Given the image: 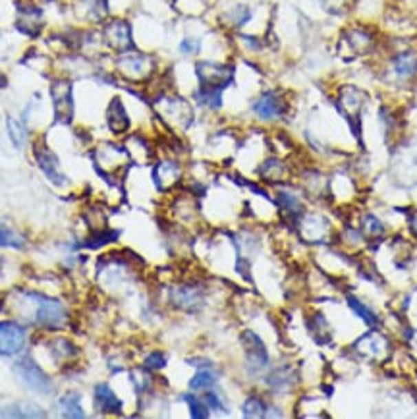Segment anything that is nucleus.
Returning <instances> with one entry per match:
<instances>
[{
	"instance_id": "obj_4",
	"label": "nucleus",
	"mask_w": 417,
	"mask_h": 419,
	"mask_svg": "<svg viewBox=\"0 0 417 419\" xmlns=\"http://www.w3.org/2000/svg\"><path fill=\"white\" fill-rule=\"evenodd\" d=\"M52 95V105H54V116L62 124H70L74 120L76 105H74V85L66 78L54 80L50 87Z\"/></svg>"
},
{
	"instance_id": "obj_24",
	"label": "nucleus",
	"mask_w": 417,
	"mask_h": 419,
	"mask_svg": "<svg viewBox=\"0 0 417 419\" xmlns=\"http://www.w3.org/2000/svg\"><path fill=\"white\" fill-rule=\"evenodd\" d=\"M267 404L259 396H251L244 404V416L246 418H267Z\"/></svg>"
},
{
	"instance_id": "obj_32",
	"label": "nucleus",
	"mask_w": 417,
	"mask_h": 419,
	"mask_svg": "<svg viewBox=\"0 0 417 419\" xmlns=\"http://www.w3.org/2000/svg\"><path fill=\"white\" fill-rule=\"evenodd\" d=\"M199 49H201V41L193 39V37H186V39H182V43H180V52L186 54V56L197 54Z\"/></svg>"
},
{
	"instance_id": "obj_30",
	"label": "nucleus",
	"mask_w": 417,
	"mask_h": 419,
	"mask_svg": "<svg viewBox=\"0 0 417 419\" xmlns=\"http://www.w3.org/2000/svg\"><path fill=\"white\" fill-rule=\"evenodd\" d=\"M278 205L284 211L292 213V215H298L299 211H301V205H299V201L296 200V195H292L288 191H280V193H278Z\"/></svg>"
},
{
	"instance_id": "obj_17",
	"label": "nucleus",
	"mask_w": 417,
	"mask_h": 419,
	"mask_svg": "<svg viewBox=\"0 0 417 419\" xmlns=\"http://www.w3.org/2000/svg\"><path fill=\"white\" fill-rule=\"evenodd\" d=\"M172 301H174L176 305H180L182 310L191 311L201 305L203 298H201V292H199L197 288H191V286H182V288L174 290V294H172Z\"/></svg>"
},
{
	"instance_id": "obj_19",
	"label": "nucleus",
	"mask_w": 417,
	"mask_h": 419,
	"mask_svg": "<svg viewBox=\"0 0 417 419\" xmlns=\"http://www.w3.org/2000/svg\"><path fill=\"white\" fill-rule=\"evenodd\" d=\"M23 246H25V239H23L20 232L14 228L12 224H8L6 220L0 219V248H16V250H20Z\"/></svg>"
},
{
	"instance_id": "obj_12",
	"label": "nucleus",
	"mask_w": 417,
	"mask_h": 419,
	"mask_svg": "<svg viewBox=\"0 0 417 419\" xmlns=\"http://www.w3.org/2000/svg\"><path fill=\"white\" fill-rule=\"evenodd\" d=\"M242 342H244V346H246L249 361H251L253 365H257V367H265L268 361V356H267V350H265V344H263V340L259 339L255 332L246 330L244 336H242Z\"/></svg>"
},
{
	"instance_id": "obj_20",
	"label": "nucleus",
	"mask_w": 417,
	"mask_h": 419,
	"mask_svg": "<svg viewBox=\"0 0 417 419\" xmlns=\"http://www.w3.org/2000/svg\"><path fill=\"white\" fill-rule=\"evenodd\" d=\"M394 72L400 80H407L417 72V54L414 52H402L394 58Z\"/></svg>"
},
{
	"instance_id": "obj_15",
	"label": "nucleus",
	"mask_w": 417,
	"mask_h": 419,
	"mask_svg": "<svg viewBox=\"0 0 417 419\" xmlns=\"http://www.w3.org/2000/svg\"><path fill=\"white\" fill-rule=\"evenodd\" d=\"M344 41L348 43V47L352 49L354 54H363L371 49L373 45V37L371 33L363 30V28H356V30H350L344 33Z\"/></svg>"
},
{
	"instance_id": "obj_10",
	"label": "nucleus",
	"mask_w": 417,
	"mask_h": 419,
	"mask_svg": "<svg viewBox=\"0 0 417 419\" xmlns=\"http://www.w3.org/2000/svg\"><path fill=\"white\" fill-rule=\"evenodd\" d=\"M105 120H107V126L112 133L116 136H122L129 130L131 122H129L128 110L124 107V103L120 97H114L110 100L109 107H107V114H105Z\"/></svg>"
},
{
	"instance_id": "obj_2",
	"label": "nucleus",
	"mask_w": 417,
	"mask_h": 419,
	"mask_svg": "<svg viewBox=\"0 0 417 419\" xmlns=\"http://www.w3.org/2000/svg\"><path fill=\"white\" fill-rule=\"evenodd\" d=\"M116 70L124 80L133 81H147L155 74V58L151 54L139 52V50L129 49L126 52H120L116 58Z\"/></svg>"
},
{
	"instance_id": "obj_14",
	"label": "nucleus",
	"mask_w": 417,
	"mask_h": 419,
	"mask_svg": "<svg viewBox=\"0 0 417 419\" xmlns=\"http://www.w3.org/2000/svg\"><path fill=\"white\" fill-rule=\"evenodd\" d=\"M363 103H365V97L363 93L356 87H346L342 91V97H340V109L344 110L350 116H358L361 109H363Z\"/></svg>"
},
{
	"instance_id": "obj_9",
	"label": "nucleus",
	"mask_w": 417,
	"mask_h": 419,
	"mask_svg": "<svg viewBox=\"0 0 417 419\" xmlns=\"http://www.w3.org/2000/svg\"><path fill=\"white\" fill-rule=\"evenodd\" d=\"M25 329L14 321L0 323V356H16L25 346Z\"/></svg>"
},
{
	"instance_id": "obj_29",
	"label": "nucleus",
	"mask_w": 417,
	"mask_h": 419,
	"mask_svg": "<svg viewBox=\"0 0 417 419\" xmlns=\"http://www.w3.org/2000/svg\"><path fill=\"white\" fill-rule=\"evenodd\" d=\"M215 383H217V379H215L213 373H208V371H199L197 375L189 380V389L205 390V389H211Z\"/></svg>"
},
{
	"instance_id": "obj_8",
	"label": "nucleus",
	"mask_w": 417,
	"mask_h": 419,
	"mask_svg": "<svg viewBox=\"0 0 417 419\" xmlns=\"http://www.w3.org/2000/svg\"><path fill=\"white\" fill-rule=\"evenodd\" d=\"M159 112L170 126H178V128H188L189 122L193 118L188 100L180 99V97H162L159 100Z\"/></svg>"
},
{
	"instance_id": "obj_33",
	"label": "nucleus",
	"mask_w": 417,
	"mask_h": 419,
	"mask_svg": "<svg viewBox=\"0 0 417 419\" xmlns=\"http://www.w3.org/2000/svg\"><path fill=\"white\" fill-rule=\"evenodd\" d=\"M167 365V358H164V354H160V352H153L151 356H147V359H145V367L147 369H162Z\"/></svg>"
},
{
	"instance_id": "obj_37",
	"label": "nucleus",
	"mask_w": 417,
	"mask_h": 419,
	"mask_svg": "<svg viewBox=\"0 0 417 419\" xmlns=\"http://www.w3.org/2000/svg\"><path fill=\"white\" fill-rule=\"evenodd\" d=\"M0 270H2V257H0Z\"/></svg>"
},
{
	"instance_id": "obj_23",
	"label": "nucleus",
	"mask_w": 417,
	"mask_h": 419,
	"mask_svg": "<svg viewBox=\"0 0 417 419\" xmlns=\"http://www.w3.org/2000/svg\"><path fill=\"white\" fill-rule=\"evenodd\" d=\"M251 20V8H248L246 4H236L226 12V21L232 28H242Z\"/></svg>"
},
{
	"instance_id": "obj_27",
	"label": "nucleus",
	"mask_w": 417,
	"mask_h": 419,
	"mask_svg": "<svg viewBox=\"0 0 417 419\" xmlns=\"http://www.w3.org/2000/svg\"><path fill=\"white\" fill-rule=\"evenodd\" d=\"M118 238V232H97V234H93L91 238H87V241H83V246L85 248H91V250H97V248H100V246H105V244H109V241H114V239Z\"/></svg>"
},
{
	"instance_id": "obj_25",
	"label": "nucleus",
	"mask_w": 417,
	"mask_h": 419,
	"mask_svg": "<svg viewBox=\"0 0 417 419\" xmlns=\"http://www.w3.org/2000/svg\"><path fill=\"white\" fill-rule=\"evenodd\" d=\"M8 133H10V140L14 141V145L21 149L25 145V140H28V131L23 128V124H20L18 120L8 118Z\"/></svg>"
},
{
	"instance_id": "obj_7",
	"label": "nucleus",
	"mask_w": 417,
	"mask_h": 419,
	"mask_svg": "<svg viewBox=\"0 0 417 419\" xmlns=\"http://www.w3.org/2000/svg\"><path fill=\"white\" fill-rule=\"evenodd\" d=\"M288 110V103L277 91H265L251 103V112L263 122L282 118Z\"/></svg>"
},
{
	"instance_id": "obj_16",
	"label": "nucleus",
	"mask_w": 417,
	"mask_h": 419,
	"mask_svg": "<svg viewBox=\"0 0 417 419\" xmlns=\"http://www.w3.org/2000/svg\"><path fill=\"white\" fill-rule=\"evenodd\" d=\"M95 402H97L100 411H107V413H120L122 411V402L107 385H99L95 389Z\"/></svg>"
},
{
	"instance_id": "obj_13",
	"label": "nucleus",
	"mask_w": 417,
	"mask_h": 419,
	"mask_svg": "<svg viewBox=\"0 0 417 419\" xmlns=\"http://www.w3.org/2000/svg\"><path fill=\"white\" fill-rule=\"evenodd\" d=\"M18 28H20L25 35H39L43 30V12L37 6H25L20 12V20H18Z\"/></svg>"
},
{
	"instance_id": "obj_26",
	"label": "nucleus",
	"mask_w": 417,
	"mask_h": 419,
	"mask_svg": "<svg viewBox=\"0 0 417 419\" xmlns=\"http://www.w3.org/2000/svg\"><path fill=\"white\" fill-rule=\"evenodd\" d=\"M261 174L267 180H282V176L286 174V166H284V162H280V160L270 159L261 166Z\"/></svg>"
},
{
	"instance_id": "obj_21",
	"label": "nucleus",
	"mask_w": 417,
	"mask_h": 419,
	"mask_svg": "<svg viewBox=\"0 0 417 419\" xmlns=\"http://www.w3.org/2000/svg\"><path fill=\"white\" fill-rule=\"evenodd\" d=\"M195 100L199 107L207 110H219L222 107V91L220 89H208V87H197L195 91Z\"/></svg>"
},
{
	"instance_id": "obj_11",
	"label": "nucleus",
	"mask_w": 417,
	"mask_h": 419,
	"mask_svg": "<svg viewBox=\"0 0 417 419\" xmlns=\"http://www.w3.org/2000/svg\"><path fill=\"white\" fill-rule=\"evenodd\" d=\"M35 155H37V162H39L41 170L47 174V178L52 182V184H56V186H62L66 180H64V176L60 174L58 170V157L52 153V151H49L45 145H37V149H35Z\"/></svg>"
},
{
	"instance_id": "obj_34",
	"label": "nucleus",
	"mask_w": 417,
	"mask_h": 419,
	"mask_svg": "<svg viewBox=\"0 0 417 419\" xmlns=\"http://www.w3.org/2000/svg\"><path fill=\"white\" fill-rule=\"evenodd\" d=\"M205 404H207V408H211V409H220V411H226V409H224V404L220 402L219 394H217V392H207V394H205Z\"/></svg>"
},
{
	"instance_id": "obj_36",
	"label": "nucleus",
	"mask_w": 417,
	"mask_h": 419,
	"mask_svg": "<svg viewBox=\"0 0 417 419\" xmlns=\"http://www.w3.org/2000/svg\"><path fill=\"white\" fill-rule=\"evenodd\" d=\"M8 85V78L4 76V72H0V89H4Z\"/></svg>"
},
{
	"instance_id": "obj_6",
	"label": "nucleus",
	"mask_w": 417,
	"mask_h": 419,
	"mask_svg": "<svg viewBox=\"0 0 417 419\" xmlns=\"http://www.w3.org/2000/svg\"><path fill=\"white\" fill-rule=\"evenodd\" d=\"M103 43L114 52H126L133 49V35H131V25L126 20H110L103 25Z\"/></svg>"
},
{
	"instance_id": "obj_1",
	"label": "nucleus",
	"mask_w": 417,
	"mask_h": 419,
	"mask_svg": "<svg viewBox=\"0 0 417 419\" xmlns=\"http://www.w3.org/2000/svg\"><path fill=\"white\" fill-rule=\"evenodd\" d=\"M23 296L35 305V313L31 317V321L35 325L45 327V329H62L66 325L68 313H66L64 305L60 303L58 299L47 298V296L33 294V292H25Z\"/></svg>"
},
{
	"instance_id": "obj_18",
	"label": "nucleus",
	"mask_w": 417,
	"mask_h": 419,
	"mask_svg": "<svg viewBox=\"0 0 417 419\" xmlns=\"http://www.w3.org/2000/svg\"><path fill=\"white\" fill-rule=\"evenodd\" d=\"M2 416L6 418H45V411L31 404V402H18V404H12L8 408H4L0 411Z\"/></svg>"
},
{
	"instance_id": "obj_28",
	"label": "nucleus",
	"mask_w": 417,
	"mask_h": 419,
	"mask_svg": "<svg viewBox=\"0 0 417 419\" xmlns=\"http://www.w3.org/2000/svg\"><path fill=\"white\" fill-rule=\"evenodd\" d=\"M348 303H350V308H352V310L358 313V317H361V319L365 321L367 325H377V323H378L377 315H375L373 311L369 310L367 305H363V303H361L359 299L350 298V301H348Z\"/></svg>"
},
{
	"instance_id": "obj_3",
	"label": "nucleus",
	"mask_w": 417,
	"mask_h": 419,
	"mask_svg": "<svg viewBox=\"0 0 417 419\" xmlns=\"http://www.w3.org/2000/svg\"><path fill=\"white\" fill-rule=\"evenodd\" d=\"M195 76L199 80V87L224 91L234 81V66L220 62H197Z\"/></svg>"
},
{
	"instance_id": "obj_22",
	"label": "nucleus",
	"mask_w": 417,
	"mask_h": 419,
	"mask_svg": "<svg viewBox=\"0 0 417 419\" xmlns=\"http://www.w3.org/2000/svg\"><path fill=\"white\" fill-rule=\"evenodd\" d=\"M60 408H62V413L66 418H85V413L81 411V398L80 394L76 392H70L66 396L60 398Z\"/></svg>"
},
{
	"instance_id": "obj_5",
	"label": "nucleus",
	"mask_w": 417,
	"mask_h": 419,
	"mask_svg": "<svg viewBox=\"0 0 417 419\" xmlns=\"http://www.w3.org/2000/svg\"><path fill=\"white\" fill-rule=\"evenodd\" d=\"M14 371H16V375L20 377V380L28 389L35 390V392H39V394H50L52 389H54V385H52V380L49 379V375L41 369L33 359H20V361L14 365Z\"/></svg>"
},
{
	"instance_id": "obj_31",
	"label": "nucleus",
	"mask_w": 417,
	"mask_h": 419,
	"mask_svg": "<svg viewBox=\"0 0 417 419\" xmlns=\"http://www.w3.org/2000/svg\"><path fill=\"white\" fill-rule=\"evenodd\" d=\"M184 400L188 402L189 408H191V418H197V419L207 418L208 411H207V404H205V400L195 398L193 394H188V396H184Z\"/></svg>"
},
{
	"instance_id": "obj_35",
	"label": "nucleus",
	"mask_w": 417,
	"mask_h": 419,
	"mask_svg": "<svg viewBox=\"0 0 417 419\" xmlns=\"http://www.w3.org/2000/svg\"><path fill=\"white\" fill-rule=\"evenodd\" d=\"M409 228H411V232L417 236V211L409 217Z\"/></svg>"
}]
</instances>
